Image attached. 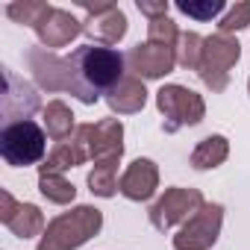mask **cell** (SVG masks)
Returning a JSON list of instances; mask_svg holds the SVG:
<instances>
[{"mask_svg":"<svg viewBox=\"0 0 250 250\" xmlns=\"http://www.w3.org/2000/svg\"><path fill=\"white\" fill-rule=\"evenodd\" d=\"M27 62H30V71H33L36 83L42 88H47V91H71L85 106H94L103 97L100 91H94L80 77V71L71 62V56H56L47 47H30L27 50Z\"/></svg>","mask_w":250,"mask_h":250,"instance_id":"6da1fadb","label":"cell"},{"mask_svg":"<svg viewBox=\"0 0 250 250\" xmlns=\"http://www.w3.org/2000/svg\"><path fill=\"white\" fill-rule=\"evenodd\" d=\"M100 229H103V212L100 209L74 206L71 212H62L47 224L36 250H77L88 238H94Z\"/></svg>","mask_w":250,"mask_h":250,"instance_id":"7a4b0ae2","label":"cell"},{"mask_svg":"<svg viewBox=\"0 0 250 250\" xmlns=\"http://www.w3.org/2000/svg\"><path fill=\"white\" fill-rule=\"evenodd\" d=\"M71 62L77 65L80 77L100 94L115 88L127 71V56L115 47H100V44H83L71 53Z\"/></svg>","mask_w":250,"mask_h":250,"instance_id":"3957f363","label":"cell"},{"mask_svg":"<svg viewBox=\"0 0 250 250\" xmlns=\"http://www.w3.org/2000/svg\"><path fill=\"white\" fill-rule=\"evenodd\" d=\"M0 156L12 168H27L47 159V133L36 121L6 124L0 133Z\"/></svg>","mask_w":250,"mask_h":250,"instance_id":"277c9868","label":"cell"},{"mask_svg":"<svg viewBox=\"0 0 250 250\" xmlns=\"http://www.w3.org/2000/svg\"><path fill=\"white\" fill-rule=\"evenodd\" d=\"M156 109L162 112V130L165 133H177L183 127H197L206 118V100L177 83H168L156 91Z\"/></svg>","mask_w":250,"mask_h":250,"instance_id":"5b68a950","label":"cell"},{"mask_svg":"<svg viewBox=\"0 0 250 250\" xmlns=\"http://www.w3.org/2000/svg\"><path fill=\"white\" fill-rule=\"evenodd\" d=\"M241 59V44L238 39L232 36H224V33H215V36H206L203 39V56H200V65H197V77L200 83L209 88V91H224L229 85V71L232 65Z\"/></svg>","mask_w":250,"mask_h":250,"instance_id":"8992f818","label":"cell"},{"mask_svg":"<svg viewBox=\"0 0 250 250\" xmlns=\"http://www.w3.org/2000/svg\"><path fill=\"white\" fill-rule=\"evenodd\" d=\"M203 194L200 188H183V186H174V188H165V194L150 206L147 218L153 224V229L159 232H168L174 227H183L188 218H194L200 209H203Z\"/></svg>","mask_w":250,"mask_h":250,"instance_id":"52a82bcc","label":"cell"},{"mask_svg":"<svg viewBox=\"0 0 250 250\" xmlns=\"http://www.w3.org/2000/svg\"><path fill=\"white\" fill-rule=\"evenodd\" d=\"M224 227V206L221 203H203V209L188 218L177 235H174V250H209Z\"/></svg>","mask_w":250,"mask_h":250,"instance_id":"ba28073f","label":"cell"},{"mask_svg":"<svg viewBox=\"0 0 250 250\" xmlns=\"http://www.w3.org/2000/svg\"><path fill=\"white\" fill-rule=\"evenodd\" d=\"M85 18H83V33L91 39V44L100 47H112L127 36V15L115 3H80Z\"/></svg>","mask_w":250,"mask_h":250,"instance_id":"9c48e42d","label":"cell"},{"mask_svg":"<svg viewBox=\"0 0 250 250\" xmlns=\"http://www.w3.org/2000/svg\"><path fill=\"white\" fill-rule=\"evenodd\" d=\"M124 56H127V71H133L139 80H162L177 68V50L153 42H139Z\"/></svg>","mask_w":250,"mask_h":250,"instance_id":"30bf717a","label":"cell"},{"mask_svg":"<svg viewBox=\"0 0 250 250\" xmlns=\"http://www.w3.org/2000/svg\"><path fill=\"white\" fill-rule=\"evenodd\" d=\"M0 106H3V118H6V124L30 121L33 112L44 109L42 100H39V91H36L27 80L15 77L9 68H3V94H0Z\"/></svg>","mask_w":250,"mask_h":250,"instance_id":"8fae6325","label":"cell"},{"mask_svg":"<svg viewBox=\"0 0 250 250\" xmlns=\"http://www.w3.org/2000/svg\"><path fill=\"white\" fill-rule=\"evenodd\" d=\"M0 221L6 224V229L18 238H36V235H44L47 224H44V215L36 203H18L9 191H0Z\"/></svg>","mask_w":250,"mask_h":250,"instance_id":"7c38bea8","label":"cell"},{"mask_svg":"<svg viewBox=\"0 0 250 250\" xmlns=\"http://www.w3.org/2000/svg\"><path fill=\"white\" fill-rule=\"evenodd\" d=\"M83 133H85L88 156L94 162L124 156V124L118 118H103L97 124H83Z\"/></svg>","mask_w":250,"mask_h":250,"instance_id":"4fadbf2b","label":"cell"},{"mask_svg":"<svg viewBox=\"0 0 250 250\" xmlns=\"http://www.w3.org/2000/svg\"><path fill=\"white\" fill-rule=\"evenodd\" d=\"M118 188H121L124 197L133 200V203L150 200L156 194V188H159V168H156V162L153 159H145V156L133 159L127 165V171H124Z\"/></svg>","mask_w":250,"mask_h":250,"instance_id":"5bb4252c","label":"cell"},{"mask_svg":"<svg viewBox=\"0 0 250 250\" xmlns=\"http://www.w3.org/2000/svg\"><path fill=\"white\" fill-rule=\"evenodd\" d=\"M36 36L42 42V47L47 50H56V47H68L74 39L83 36V21L77 15H71L68 9H59L53 6V12L36 27Z\"/></svg>","mask_w":250,"mask_h":250,"instance_id":"9a60e30c","label":"cell"},{"mask_svg":"<svg viewBox=\"0 0 250 250\" xmlns=\"http://www.w3.org/2000/svg\"><path fill=\"white\" fill-rule=\"evenodd\" d=\"M88 145H85V133H83V124L77 127V133L65 142H56L47 153V159L39 165V174H65L83 162H88Z\"/></svg>","mask_w":250,"mask_h":250,"instance_id":"2e32d148","label":"cell"},{"mask_svg":"<svg viewBox=\"0 0 250 250\" xmlns=\"http://www.w3.org/2000/svg\"><path fill=\"white\" fill-rule=\"evenodd\" d=\"M106 106L115 112V115H136L145 109L147 103V88H145V80H139L136 74H127L115 88H109L103 94Z\"/></svg>","mask_w":250,"mask_h":250,"instance_id":"e0dca14e","label":"cell"},{"mask_svg":"<svg viewBox=\"0 0 250 250\" xmlns=\"http://www.w3.org/2000/svg\"><path fill=\"white\" fill-rule=\"evenodd\" d=\"M42 124H44V133L53 142H65L77 133V124H74V112L65 100H50L42 109Z\"/></svg>","mask_w":250,"mask_h":250,"instance_id":"ac0fdd59","label":"cell"},{"mask_svg":"<svg viewBox=\"0 0 250 250\" xmlns=\"http://www.w3.org/2000/svg\"><path fill=\"white\" fill-rule=\"evenodd\" d=\"M227 156H229V142H227V136L215 133V136H206V139L197 142V147L191 150L188 162H191L194 171H215L218 165L227 162Z\"/></svg>","mask_w":250,"mask_h":250,"instance_id":"d6986e66","label":"cell"},{"mask_svg":"<svg viewBox=\"0 0 250 250\" xmlns=\"http://www.w3.org/2000/svg\"><path fill=\"white\" fill-rule=\"evenodd\" d=\"M118 162H121V156H112V159H100V162H94V168L88 171V177H85V183H88V191L94 194V197H115L121 188V180H118Z\"/></svg>","mask_w":250,"mask_h":250,"instance_id":"ffe728a7","label":"cell"},{"mask_svg":"<svg viewBox=\"0 0 250 250\" xmlns=\"http://www.w3.org/2000/svg\"><path fill=\"white\" fill-rule=\"evenodd\" d=\"M39 191L47 203H56V206H68L77 200V188L74 183L65 180V174H39Z\"/></svg>","mask_w":250,"mask_h":250,"instance_id":"44dd1931","label":"cell"},{"mask_svg":"<svg viewBox=\"0 0 250 250\" xmlns=\"http://www.w3.org/2000/svg\"><path fill=\"white\" fill-rule=\"evenodd\" d=\"M50 12H53V6L44 3V0H21V3H9V6H6V15H9L15 24L33 27V30H36Z\"/></svg>","mask_w":250,"mask_h":250,"instance_id":"7402d4cb","label":"cell"},{"mask_svg":"<svg viewBox=\"0 0 250 250\" xmlns=\"http://www.w3.org/2000/svg\"><path fill=\"white\" fill-rule=\"evenodd\" d=\"M200 56H203V36L197 33H180V42H177V65L186 68V71H197L200 65Z\"/></svg>","mask_w":250,"mask_h":250,"instance_id":"603a6c76","label":"cell"},{"mask_svg":"<svg viewBox=\"0 0 250 250\" xmlns=\"http://www.w3.org/2000/svg\"><path fill=\"white\" fill-rule=\"evenodd\" d=\"M177 9L194 21H212L224 12V0H180Z\"/></svg>","mask_w":250,"mask_h":250,"instance_id":"cb8c5ba5","label":"cell"},{"mask_svg":"<svg viewBox=\"0 0 250 250\" xmlns=\"http://www.w3.org/2000/svg\"><path fill=\"white\" fill-rule=\"evenodd\" d=\"M147 42L165 44V47H174V50H177L180 30H177V24H174L168 15H165V18H156V21H147Z\"/></svg>","mask_w":250,"mask_h":250,"instance_id":"d4e9b609","label":"cell"},{"mask_svg":"<svg viewBox=\"0 0 250 250\" xmlns=\"http://www.w3.org/2000/svg\"><path fill=\"white\" fill-rule=\"evenodd\" d=\"M247 24H250V0H238V3H235V6H229V9H227V15L218 21V33L232 36V33L244 30Z\"/></svg>","mask_w":250,"mask_h":250,"instance_id":"484cf974","label":"cell"},{"mask_svg":"<svg viewBox=\"0 0 250 250\" xmlns=\"http://www.w3.org/2000/svg\"><path fill=\"white\" fill-rule=\"evenodd\" d=\"M139 12L147 15V21H156V18H165L168 15V0H156V3H150V0H139Z\"/></svg>","mask_w":250,"mask_h":250,"instance_id":"4316f807","label":"cell"},{"mask_svg":"<svg viewBox=\"0 0 250 250\" xmlns=\"http://www.w3.org/2000/svg\"><path fill=\"white\" fill-rule=\"evenodd\" d=\"M247 94H250V80H247Z\"/></svg>","mask_w":250,"mask_h":250,"instance_id":"83f0119b","label":"cell"}]
</instances>
